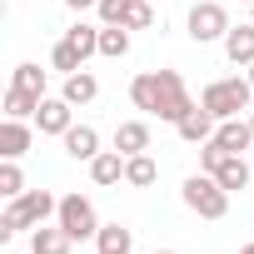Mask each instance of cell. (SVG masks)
I'll use <instances>...</instances> for the list:
<instances>
[{"instance_id":"obj_22","label":"cell","mask_w":254,"mask_h":254,"mask_svg":"<svg viewBox=\"0 0 254 254\" xmlns=\"http://www.w3.org/2000/svg\"><path fill=\"white\" fill-rule=\"evenodd\" d=\"M65 40H70L85 60H90V55H100V30H95V25H75V30H65Z\"/></svg>"},{"instance_id":"obj_5","label":"cell","mask_w":254,"mask_h":254,"mask_svg":"<svg viewBox=\"0 0 254 254\" xmlns=\"http://www.w3.org/2000/svg\"><path fill=\"white\" fill-rule=\"evenodd\" d=\"M199 165H204V170H209V175H214L229 194H234V190H244V185L254 180V165H244V155H224L214 140L199 150Z\"/></svg>"},{"instance_id":"obj_23","label":"cell","mask_w":254,"mask_h":254,"mask_svg":"<svg viewBox=\"0 0 254 254\" xmlns=\"http://www.w3.org/2000/svg\"><path fill=\"white\" fill-rule=\"evenodd\" d=\"M50 65H55V70H65V75H75V70H85V55H80L70 40H60V45L50 50Z\"/></svg>"},{"instance_id":"obj_29","label":"cell","mask_w":254,"mask_h":254,"mask_svg":"<svg viewBox=\"0 0 254 254\" xmlns=\"http://www.w3.org/2000/svg\"><path fill=\"white\" fill-rule=\"evenodd\" d=\"M239 254H254V244H244V249H239Z\"/></svg>"},{"instance_id":"obj_4","label":"cell","mask_w":254,"mask_h":254,"mask_svg":"<svg viewBox=\"0 0 254 254\" xmlns=\"http://www.w3.org/2000/svg\"><path fill=\"white\" fill-rule=\"evenodd\" d=\"M249 100H254V85L239 80V75L214 80V85H204V95H199V105H204L214 120H234L239 110H249Z\"/></svg>"},{"instance_id":"obj_10","label":"cell","mask_w":254,"mask_h":254,"mask_svg":"<svg viewBox=\"0 0 254 254\" xmlns=\"http://www.w3.org/2000/svg\"><path fill=\"white\" fill-rule=\"evenodd\" d=\"M214 145L224 150V155H244L249 145H254V130H249V120H219V130H214Z\"/></svg>"},{"instance_id":"obj_14","label":"cell","mask_w":254,"mask_h":254,"mask_svg":"<svg viewBox=\"0 0 254 254\" xmlns=\"http://www.w3.org/2000/svg\"><path fill=\"white\" fill-rule=\"evenodd\" d=\"M224 55H229L234 65H254V20H249V25H229Z\"/></svg>"},{"instance_id":"obj_7","label":"cell","mask_w":254,"mask_h":254,"mask_svg":"<svg viewBox=\"0 0 254 254\" xmlns=\"http://www.w3.org/2000/svg\"><path fill=\"white\" fill-rule=\"evenodd\" d=\"M60 229L70 234V239H95L100 234V219H95V204L85 199V194H65L60 199Z\"/></svg>"},{"instance_id":"obj_15","label":"cell","mask_w":254,"mask_h":254,"mask_svg":"<svg viewBox=\"0 0 254 254\" xmlns=\"http://www.w3.org/2000/svg\"><path fill=\"white\" fill-rule=\"evenodd\" d=\"M90 180H95V185H120V180H125V155H120V150H100V155L90 160Z\"/></svg>"},{"instance_id":"obj_21","label":"cell","mask_w":254,"mask_h":254,"mask_svg":"<svg viewBox=\"0 0 254 254\" xmlns=\"http://www.w3.org/2000/svg\"><path fill=\"white\" fill-rule=\"evenodd\" d=\"M95 244H100V254H130V229L125 224H100Z\"/></svg>"},{"instance_id":"obj_27","label":"cell","mask_w":254,"mask_h":254,"mask_svg":"<svg viewBox=\"0 0 254 254\" xmlns=\"http://www.w3.org/2000/svg\"><path fill=\"white\" fill-rule=\"evenodd\" d=\"M95 10H100V20H105V25H125V10H130V0H100Z\"/></svg>"},{"instance_id":"obj_3","label":"cell","mask_w":254,"mask_h":254,"mask_svg":"<svg viewBox=\"0 0 254 254\" xmlns=\"http://www.w3.org/2000/svg\"><path fill=\"white\" fill-rule=\"evenodd\" d=\"M180 194H185V204H190V209H194L199 219H224V214H229V190H224V185H219V180H214L209 170L190 175Z\"/></svg>"},{"instance_id":"obj_20","label":"cell","mask_w":254,"mask_h":254,"mask_svg":"<svg viewBox=\"0 0 254 254\" xmlns=\"http://www.w3.org/2000/svg\"><path fill=\"white\" fill-rule=\"evenodd\" d=\"M35 110H40V95H30V90H20V85L5 90V120H25V115H35Z\"/></svg>"},{"instance_id":"obj_24","label":"cell","mask_w":254,"mask_h":254,"mask_svg":"<svg viewBox=\"0 0 254 254\" xmlns=\"http://www.w3.org/2000/svg\"><path fill=\"white\" fill-rule=\"evenodd\" d=\"M0 194H5V199H20V194H25V175H20L15 160L0 165Z\"/></svg>"},{"instance_id":"obj_26","label":"cell","mask_w":254,"mask_h":254,"mask_svg":"<svg viewBox=\"0 0 254 254\" xmlns=\"http://www.w3.org/2000/svg\"><path fill=\"white\" fill-rule=\"evenodd\" d=\"M155 25V5L150 0H130V10H125V30H150Z\"/></svg>"},{"instance_id":"obj_25","label":"cell","mask_w":254,"mask_h":254,"mask_svg":"<svg viewBox=\"0 0 254 254\" xmlns=\"http://www.w3.org/2000/svg\"><path fill=\"white\" fill-rule=\"evenodd\" d=\"M10 85H20V90H30V95L45 100V70H40V65H15V80H10Z\"/></svg>"},{"instance_id":"obj_32","label":"cell","mask_w":254,"mask_h":254,"mask_svg":"<svg viewBox=\"0 0 254 254\" xmlns=\"http://www.w3.org/2000/svg\"><path fill=\"white\" fill-rule=\"evenodd\" d=\"M249 130H254V115H249Z\"/></svg>"},{"instance_id":"obj_8","label":"cell","mask_w":254,"mask_h":254,"mask_svg":"<svg viewBox=\"0 0 254 254\" xmlns=\"http://www.w3.org/2000/svg\"><path fill=\"white\" fill-rule=\"evenodd\" d=\"M175 130H180V140H185V145H209V140H214V130H219V120H214L204 105H194V110L175 125Z\"/></svg>"},{"instance_id":"obj_31","label":"cell","mask_w":254,"mask_h":254,"mask_svg":"<svg viewBox=\"0 0 254 254\" xmlns=\"http://www.w3.org/2000/svg\"><path fill=\"white\" fill-rule=\"evenodd\" d=\"M155 254H175V249H155Z\"/></svg>"},{"instance_id":"obj_33","label":"cell","mask_w":254,"mask_h":254,"mask_svg":"<svg viewBox=\"0 0 254 254\" xmlns=\"http://www.w3.org/2000/svg\"><path fill=\"white\" fill-rule=\"evenodd\" d=\"M244 5H254V0H244Z\"/></svg>"},{"instance_id":"obj_2","label":"cell","mask_w":254,"mask_h":254,"mask_svg":"<svg viewBox=\"0 0 254 254\" xmlns=\"http://www.w3.org/2000/svg\"><path fill=\"white\" fill-rule=\"evenodd\" d=\"M50 214H60V199H55L50 190H25L20 199L5 204V214H0V239H10V234H20V229H40Z\"/></svg>"},{"instance_id":"obj_17","label":"cell","mask_w":254,"mask_h":254,"mask_svg":"<svg viewBox=\"0 0 254 254\" xmlns=\"http://www.w3.org/2000/svg\"><path fill=\"white\" fill-rule=\"evenodd\" d=\"M70 105H90L95 95H100V80L90 75V70H75V75H65V90H60Z\"/></svg>"},{"instance_id":"obj_34","label":"cell","mask_w":254,"mask_h":254,"mask_svg":"<svg viewBox=\"0 0 254 254\" xmlns=\"http://www.w3.org/2000/svg\"><path fill=\"white\" fill-rule=\"evenodd\" d=\"M249 20H254V15H249Z\"/></svg>"},{"instance_id":"obj_6","label":"cell","mask_w":254,"mask_h":254,"mask_svg":"<svg viewBox=\"0 0 254 254\" xmlns=\"http://www.w3.org/2000/svg\"><path fill=\"white\" fill-rule=\"evenodd\" d=\"M224 35H229V10L219 5V0H199V5L190 10V40L209 45V40H224Z\"/></svg>"},{"instance_id":"obj_18","label":"cell","mask_w":254,"mask_h":254,"mask_svg":"<svg viewBox=\"0 0 254 254\" xmlns=\"http://www.w3.org/2000/svg\"><path fill=\"white\" fill-rule=\"evenodd\" d=\"M160 180V165L150 160V155H130L125 160V185H135V190H150Z\"/></svg>"},{"instance_id":"obj_1","label":"cell","mask_w":254,"mask_h":254,"mask_svg":"<svg viewBox=\"0 0 254 254\" xmlns=\"http://www.w3.org/2000/svg\"><path fill=\"white\" fill-rule=\"evenodd\" d=\"M130 100H135V110L160 115V120H170V125H180V120L194 110V100H190L180 70H145V75H135V80H130Z\"/></svg>"},{"instance_id":"obj_11","label":"cell","mask_w":254,"mask_h":254,"mask_svg":"<svg viewBox=\"0 0 254 254\" xmlns=\"http://www.w3.org/2000/svg\"><path fill=\"white\" fill-rule=\"evenodd\" d=\"M115 150L130 160V155H150V125L145 120H125L115 125Z\"/></svg>"},{"instance_id":"obj_13","label":"cell","mask_w":254,"mask_h":254,"mask_svg":"<svg viewBox=\"0 0 254 254\" xmlns=\"http://www.w3.org/2000/svg\"><path fill=\"white\" fill-rule=\"evenodd\" d=\"M30 125L25 120H5V125H0V155H5V160H20L25 150H30Z\"/></svg>"},{"instance_id":"obj_28","label":"cell","mask_w":254,"mask_h":254,"mask_svg":"<svg viewBox=\"0 0 254 254\" xmlns=\"http://www.w3.org/2000/svg\"><path fill=\"white\" fill-rule=\"evenodd\" d=\"M70 10H90V5H100V0H65Z\"/></svg>"},{"instance_id":"obj_16","label":"cell","mask_w":254,"mask_h":254,"mask_svg":"<svg viewBox=\"0 0 254 254\" xmlns=\"http://www.w3.org/2000/svg\"><path fill=\"white\" fill-rule=\"evenodd\" d=\"M70 244H75V239H70L60 224H55V229H50V224H40V229L30 234V254H70Z\"/></svg>"},{"instance_id":"obj_30","label":"cell","mask_w":254,"mask_h":254,"mask_svg":"<svg viewBox=\"0 0 254 254\" xmlns=\"http://www.w3.org/2000/svg\"><path fill=\"white\" fill-rule=\"evenodd\" d=\"M249 85H254V65H249Z\"/></svg>"},{"instance_id":"obj_9","label":"cell","mask_w":254,"mask_h":254,"mask_svg":"<svg viewBox=\"0 0 254 254\" xmlns=\"http://www.w3.org/2000/svg\"><path fill=\"white\" fill-rule=\"evenodd\" d=\"M70 110H75V105H70L65 95H60V100H40V110H35L40 135H65L70 125H75V120H70Z\"/></svg>"},{"instance_id":"obj_19","label":"cell","mask_w":254,"mask_h":254,"mask_svg":"<svg viewBox=\"0 0 254 254\" xmlns=\"http://www.w3.org/2000/svg\"><path fill=\"white\" fill-rule=\"evenodd\" d=\"M100 55L105 60L130 55V30H125V25H100Z\"/></svg>"},{"instance_id":"obj_12","label":"cell","mask_w":254,"mask_h":254,"mask_svg":"<svg viewBox=\"0 0 254 254\" xmlns=\"http://www.w3.org/2000/svg\"><path fill=\"white\" fill-rule=\"evenodd\" d=\"M60 140H65V155H70V160H85V165H90V160L100 155V135L90 130V125H70Z\"/></svg>"}]
</instances>
